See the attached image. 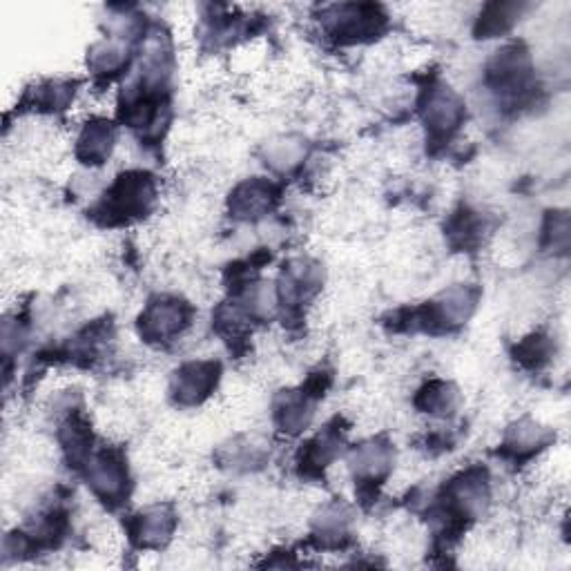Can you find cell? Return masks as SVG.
Listing matches in <instances>:
<instances>
[{"instance_id": "3957f363", "label": "cell", "mask_w": 571, "mask_h": 571, "mask_svg": "<svg viewBox=\"0 0 571 571\" xmlns=\"http://www.w3.org/2000/svg\"><path fill=\"white\" fill-rule=\"evenodd\" d=\"M219 366L215 364H190L179 373L177 395L183 402H197L208 395L212 386L217 384Z\"/></svg>"}, {"instance_id": "277c9868", "label": "cell", "mask_w": 571, "mask_h": 571, "mask_svg": "<svg viewBox=\"0 0 571 571\" xmlns=\"http://www.w3.org/2000/svg\"><path fill=\"white\" fill-rule=\"evenodd\" d=\"M112 132L108 123H92L81 139V154L85 163H101L110 154Z\"/></svg>"}, {"instance_id": "6da1fadb", "label": "cell", "mask_w": 571, "mask_h": 571, "mask_svg": "<svg viewBox=\"0 0 571 571\" xmlns=\"http://www.w3.org/2000/svg\"><path fill=\"white\" fill-rule=\"evenodd\" d=\"M154 197L152 181L145 177V174H125L119 179L114 190L108 197L110 206V217L121 215V217H137L145 208L150 206V201Z\"/></svg>"}, {"instance_id": "7a4b0ae2", "label": "cell", "mask_w": 571, "mask_h": 571, "mask_svg": "<svg viewBox=\"0 0 571 571\" xmlns=\"http://www.w3.org/2000/svg\"><path fill=\"white\" fill-rule=\"evenodd\" d=\"M183 324H188V308L179 302H161L148 308L141 319V328L154 337H168L179 333Z\"/></svg>"}]
</instances>
